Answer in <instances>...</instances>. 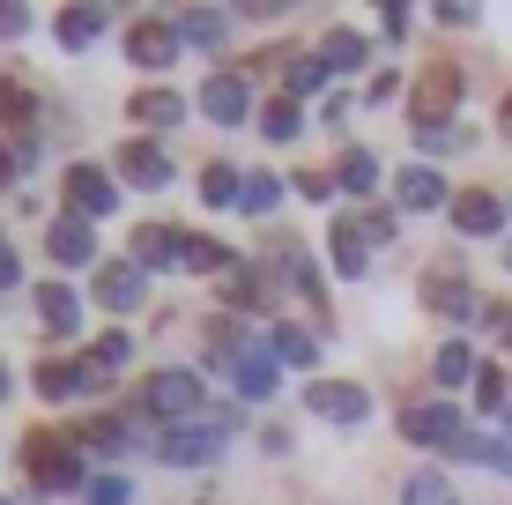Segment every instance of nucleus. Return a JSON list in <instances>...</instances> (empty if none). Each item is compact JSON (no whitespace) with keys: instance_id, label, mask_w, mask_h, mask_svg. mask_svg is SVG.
<instances>
[{"instance_id":"nucleus-1","label":"nucleus","mask_w":512,"mask_h":505,"mask_svg":"<svg viewBox=\"0 0 512 505\" xmlns=\"http://www.w3.org/2000/svg\"><path fill=\"white\" fill-rule=\"evenodd\" d=\"M231 431H238L231 409H208V416H193V424L164 431V461H171V468H201V461L223 454V439H231Z\"/></svg>"},{"instance_id":"nucleus-2","label":"nucleus","mask_w":512,"mask_h":505,"mask_svg":"<svg viewBox=\"0 0 512 505\" xmlns=\"http://www.w3.org/2000/svg\"><path fill=\"white\" fill-rule=\"evenodd\" d=\"M141 409L156 416V424H193V416H208L201 409V379L193 372H149V387H141Z\"/></svg>"},{"instance_id":"nucleus-3","label":"nucleus","mask_w":512,"mask_h":505,"mask_svg":"<svg viewBox=\"0 0 512 505\" xmlns=\"http://www.w3.org/2000/svg\"><path fill=\"white\" fill-rule=\"evenodd\" d=\"M23 468L38 476V491H75L82 483V461H67V439H52V431H30L23 439ZM90 491V483H82Z\"/></svg>"},{"instance_id":"nucleus-4","label":"nucleus","mask_w":512,"mask_h":505,"mask_svg":"<svg viewBox=\"0 0 512 505\" xmlns=\"http://www.w3.org/2000/svg\"><path fill=\"white\" fill-rule=\"evenodd\" d=\"M453 104H461V67L453 60H431L416 75V127H446Z\"/></svg>"},{"instance_id":"nucleus-5","label":"nucleus","mask_w":512,"mask_h":505,"mask_svg":"<svg viewBox=\"0 0 512 505\" xmlns=\"http://www.w3.org/2000/svg\"><path fill=\"white\" fill-rule=\"evenodd\" d=\"M305 409L327 416V424H364V416H372V402H364L357 379H312V387H305Z\"/></svg>"},{"instance_id":"nucleus-6","label":"nucleus","mask_w":512,"mask_h":505,"mask_svg":"<svg viewBox=\"0 0 512 505\" xmlns=\"http://www.w3.org/2000/svg\"><path fill=\"white\" fill-rule=\"evenodd\" d=\"M401 431H409L416 446H461V409H446V402H416V409H401Z\"/></svg>"},{"instance_id":"nucleus-7","label":"nucleus","mask_w":512,"mask_h":505,"mask_svg":"<svg viewBox=\"0 0 512 505\" xmlns=\"http://www.w3.org/2000/svg\"><path fill=\"white\" fill-rule=\"evenodd\" d=\"M90 290H97V305H112V312H134L141 298H149V275H141L134 260H104Z\"/></svg>"},{"instance_id":"nucleus-8","label":"nucleus","mask_w":512,"mask_h":505,"mask_svg":"<svg viewBox=\"0 0 512 505\" xmlns=\"http://www.w3.org/2000/svg\"><path fill=\"white\" fill-rule=\"evenodd\" d=\"M67 208H75V216H112V208H119V186L112 179H104V171H90V164H75V171H67Z\"/></svg>"},{"instance_id":"nucleus-9","label":"nucleus","mask_w":512,"mask_h":505,"mask_svg":"<svg viewBox=\"0 0 512 505\" xmlns=\"http://www.w3.org/2000/svg\"><path fill=\"white\" fill-rule=\"evenodd\" d=\"M119 179H127V186H149V194H164V186H171V156L156 149V142H127V149H119Z\"/></svg>"},{"instance_id":"nucleus-10","label":"nucleus","mask_w":512,"mask_h":505,"mask_svg":"<svg viewBox=\"0 0 512 505\" xmlns=\"http://www.w3.org/2000/svg\"><path fill=\"white\" fill-rule=\"evenodd\" d=\"M127 52H134V67H149V75H164V67H171V52H179V23H134Z\"/></svg>"},{"instance_id":"nucleus-11","label":"nucleus","mask_w":512,"mask_h":505,"mask_svg":"<svg viewBox=\"0 0 512 505\" xmlns=\"http://www.w3.org/2000/svg\"><path fill=\"white\" fill-rule=\"evenodd\" d=\"M245 97H253V90H245V75H208V90H201V104H208V119H216V127H238V119L253 112Z\"/></svg>"},{"instance_id":"nucleus-12","label":"nucleus","mask_w":512,"mask_h":505,"mask_svg":"<svg viewBox=\"0 0 512 505\" xmlns=\"http://www.w3.org/2000/svg\"><path fill=\"white\" fill-rule=\"evenodd\" d=\"M231 379H238V394H275V379H282V357L268 350V335L253 342L238 364H231Z\"/></svg>"},{"instance_id":"nucleus-13","label":"nucleus","mask_w":512,"mask_h":505,"mask_svg":"<svg viewBox=\"0 0 512 505\" xmlns=\"http://www.w3.org/2000/svg\"><path fill=\"white\" fill-rule=\"evenodd\" d=\"M45 246H52V260H60V268H90V260H97V231H90L82 216H67V223H52Z\"/></svg>"},{"instance_id":"nucleus-14","label":"nucleus","mask_w":512,"mask_h":505,"mask_svg":"<svg viewBox=\"0 0 512 505\" xmlns=\"http://www.w3.org/2000/svg\"><path fill=\"white\" fill-rule=\"evenodd\" d=\"M453 223H461L468 238H490L505 223V208H498V194H483V186H468V194H453Z\"/></svg>"},{"instance_id":"nucleus-15","label":"nucleus","mask_w":512,"mask_h":505,"mask_svg":"<svg viewBox=\"0 0 512 505\" xmlns=\"http://www.w3.org/2000/svg\"><path fill=\"white\" fill-rule=\"evenodd\" d=\"M223 38H231V15H223V8H186V15H179V45L216 52Z\"/></svg>"},{"instance_id":"nucleus-16","label":"nucleus","mask_w":512,"mask_h":505,"mask_svg":"<svg viewBox=\"0 0 512 505\" xmlns=\"http://www.w3.org/2000/svg\"><path fill=\"white\" fill-rule=\"evenodd\" d=\"M327 246H334V268H342V275H364V268H372V238H364V223H334Z\"/></svg>"},{"instance_id":"nucleus-17","label":"nucleus","mask_w":512,"mask_h":505,"mask_svg":"<svg viewBox=\"0 0 512 505\" xmlns=\"http://www.w3.org/2000/svg\"><path fill=\"white\" fill-rule=\"evenodd\" d=\"M268 253H275V268H282V290H305V298H320V283H312V260L297 238H268Z\"/></svg>"},{"instance_id":"nucleus-18","label":"nucleus","mask_w":512,"mask_h":505,"mask_svg":"<svg viewBox=\"0 0 512 505\" xmlns=\"http://www.w3.org/2000/svg\"><path fill=\"white\" fill-rule=\"evenodd\" d=\"M186 253V238H171L164 223H141L134 231V268H164V260H179Z\"/></svg>"},{"instance_id":"nucleus-19","label":"nucleus","mask_w":512,"mask_h":505,"mask_svg":"<svg viewBox=\"0 0 512 505\" xmlns=\"http://www.w3.org/2000/svg\"><path fill=\"white\" fill-rule=\"evenodd\" d=\"M38 387L45 394H97V364H38Z\"/></svg>"},{"instance_id":"nucleus-20","label":"nucleus","mask_w":512,"mask_h":505,"mask_svg":"<svg viewBox=\"0 0 512 505\" xmlns=\"http://www.w3.org/2000/svg\"><path fill=\"white\" fill-rule=\"evenodd\" d=\"M394 194H401V208H438L446 201V179H438V171H423V164H409L394 179Z\"/></svg>"},{"instance_id":"nucleus-21","label":"nucleus","mask_w":512,"mask_h":505,"mask_svg":"<svg viewBox=\"0 0 512 505\" xmlns=\"http://www.w3.org/2000/svg\"><path fill=\"white\" fill-rule=\"evenodd\" d=\"M38 312H45V327H52V335H75V327H82L75 290H67V283H45V290H38Z\"/></svg>"},{"instance_id":"nucleus-22","label":"nucleus","mask_w":512,"mask_h":505,"mask_svg":"<svg viewBox=\"0 0 512 505\" xmlns=\"http://www.w3.org/2000/svg\"><path fill=\"white\" fill-rule=\"evenodd\" d=\"M179 260H186L193 275H216V283L238 268V253H231V246H216V238H186V253H179Z\"/></svg>"},{"instance_id":"nucleus-23","label":"nucleus","mask_w":512,"mask_h":505,"mask_svg":"<svg viewBox=\"0 0 512 505\" xmlns=\"http://www.w3.org/2000/svg\"><path fill=\"white\" fill-rule=\"evenodd\" d=\"M401 505H461V491H453L438 468H416V476L401 483Z\"/></svg>"},{"instance_id":"nucleus-24","label":"nucleus","mask_w":512,"mask_h":505,"mask_svg":"<svg viewBox=\"0 0 512 505\" xmlns=\"http://www.w3.org/2000/svg\"><path fill=\"white\" fill-rule=\"evenodd\" d=\"M104 30V8H60V45L67 52H90Z\"/></svg>"},{"instance_id":"nucleus-25","label":"nucleus","mask_w":512,"mask_h":505,"mask_svg":"<svg viewBox=\"0 0 512 505\" xmlns=\"http://www.w3.org/2000/svg\"><path fill=\"white\" fill-rule=\"evenodd\" d=\"M0 119H8L15 134H23L30 119H38V90H30L23 75H8V82H0Z\"/></svg>"},{"instance_id":"nucleus-26","label":"nucleus","mask_w":512,"mask_h":505,"mask_svg":"<svg viewBox=\"0 0 512 505\" xmlns=\"http://www.w3.org/2000/svg\"><path fill=\"white\" fill-rule=\"evenodd\" d=\"M423 305H438V312H468V283H461V268H438L431 283H423Z\"/></svg>"},{"instance_id":"nucleus-27","label":"nucleus","mask_w":512,"mask_h":505,"mask_svg":"<svg viewBox=\"0 0 512 505\" xmlns=\"http://www.w3.org/2000/svg\"><path fill=\"white\" fill-rule=\"evenodd\" d=\"M453 454H468V461L505 468V476H512V439H490V431H461V446H453Z\"/></svg>"},{"instance_id":"nucleus-28","label":"nucleus","mask_w":512,"mask_h":505,"mask_svg":"<svg viewBox=\"0 0 512 505\" xmlns=\"http://www.w3.org/2000/svg\"><path fill=\"white\" fill-rule=\"evenodd\" d=\"M223 298H231V305H268L275 283H260V268H245V260H238V268L223 275Z\"/></svg>"},{"instance_id":"nucleus-29","label":"nucleus","mask_w":512,"mask_h":505,"mask_svg":"<svg viewBox=\"0 0 512 505\" xmlns=\"http://www.w3.org/2000/svg\"><path fill=\"white\" fill-rule=\"evenodd\" d=\"M320 60L334 67V75H349V67H364V38H357V30H327Z\"/></svg>"},{"instance_id":"nucleus-30","label":"nucleus","mask_w":512,"mask_h":505,"mask_svg":"<svg viewBox=\"0 0 512 505\" xmlns=\"http://www.w3.org/2000/svg\"><path fill=\"white\" fill-rule=\"evenodd\" d=\"M201 201L208 208H231V201H245V179H238V171H223V164H208L201 171Z\"/></svg>"},{"instance_id":"nucleus-31","label":"nucleus","mask_w":512,"mask_h":505,"mask_svg":"<svg viewBox=\"0 0 512 505\" xmlns=\"http://www.w3.org/2000/svg\"><path fill=\"white\" fill-rule=\"evenodd\" d=\"M334 186H349V194H372V186H379L372 149H349V156H342V171H334Z\"/></svg>"},{"instance_id":"nucleus-32","label":"nucleus","mask_w":512,"mask_h":505,"mask_svg":"<svg viewBox=\"0 0 512 505\" xmlns=\"http://www.w3.org/2000/svg\"><path fill=\"white\" fill-rule=\"evenodd\" d=\"M179 112H186V104L171 97V90H141V97H134V119H141V127H171Z\"/></svg>"},{"instance_id":"nucleus-33","label":"nucleus","mask_w":512,"mask_h":505,"mask_svg":"<svg viewBox=\"0 0 512 505\" xmlns=\"http://www.w3.org/2000/svg\"><path fill=\"white\" fill-rule=\"evenodd\" d=\"M82 446H97V454H127V446H134V424H112V416H97V424L82 431Z\"/></svg>"},{"instance_id":"nucleus-34","label":"nucleus","mask_w":512,"mask_h":505,"mask_svg":"<svg viewBox=\"0 0 512 505\" xmlns=\"http://www.w3.org/2000/svg\"><path fill=\"white\" fill-rule=\"evenodd\" d=\"M275 201H282V179H268V171H253V179H245V216H275Z\"/></svg>"},{"instance_id":"nucleus-35","label":"nucleus","mask_w":512,"mask_h":505,"mask_svg":"<svg viewBox=\"0 0 512 505\" xmlns=\"http://www.w3.org/2000/svg\"><path fill=\"white\" fill-rule=\"evenodd\" d=\"M268 350L282 364H312V335H305V327H268Z\"/></svg>"},{"instance_id":"nucleus-36","label":"nucleus","mask_w":512,"mask_h":505,"mask_svg":"<svg viewBox=\"0 0 512 505\" xmlns=\"http://www.w3.org/2000/svg\"><path fill=\"white\" fill-rule=\"evenodd\" d=\"M327 75H334L327 60H290V90H297V97H320V90H327Z\"/></svg>"},{"instance_id":"nucleus-37","label":"nucleus","mask_w":512,"mask_h":505,"mask_svg":"<svg viewBox=\"0 0 512 505\" xmlns=\"http://www.w3.org/2000/svg\"><path fill=\"white\" fill-rule=\"evenodd\" d=\"M438 379H446V387L475 379V357H468V342H446V350H438Z\"/></svg>"},{"instance_id":"nucleus-38","label":"nucleus","mask_w":512,"mask_h":505,"mask_svg":"<svg viewBox=\"0 0 512 505\" xmlns=\"http://www.w3.org/2000/svg\"><path fill=\"white\" fill-rule=\"evenodd\" d=\"M127 357H134V342H127V335H104L90 364H97V379H104V372H119V364H127Z\"/></svg>"},{"instance_id":"nucleus-39","label":"nucleus","mask_w":512,"mask_h":505,"mask_svg":"<svg viewBox=\"0 0 512 505\" xmlns=\"http://www.w3.org/2000/svg\"><path fill=\"white\" fill-rule=\"evenodd\" d=\"M260 127H268V142H290V134H297V104H268Z\"/></svg>"},{"instance_id":"nucleus-40","label":"nucleus","mask_w":512,"mask_h":505,"mask_svg":"<svg viewBox=\"0 0 512 505\" xmlns=\"http://www.w3.org/2000/svg\"><path fill=\"white\" fill-rule=\"evenodd\" d=\"M505 372H490V364H483V372H475V402H483V409H505Z\"/></svg>"},{"instance_id":"nucleus-41","label":"nucleus","mask_w":512,"mask_h":505,"mask_svg":"<svg viewBox=\"0 0 512 505\" xmlns=\"http://www.w3.org/2000/svg\"><path fill=\"white\" fill-rule=\"evenodd\" d=\"M127 476H90V505H127Z\"/></svg>"},{"instance_id":"nucleus-42","label":"nucleus","mask_w":512,"mask_h":505,"mask_svg":"<svg viewBox=\"0 0 512 505\" xmlns=\"http://www.w3.org/2000/svg\"><path fill=\"white\" fill-rule=\"evenodd\" d=\"M327 186H334L327 171H297V194H305V201H327Z\"/></svg>"},{"instance_id":"nucleus-43","label":"nucleus","mask_w":512,"mask_h":505,"mask_svg":"<svg viewBox=\"0 0 512 505\" xmlns=\"http://www.w3.org/2000/svg\"><path fill=\"white\" fill-rule=\"evenodd\" d=\"M23 30H30V15H23V8H8V0H0V38H23Z\"/></svg>"},{"instance_id":"nucleus-44","label":"nucleus","mask_w":512,"mask_h":505,"mask_svg":"<svg viewBox=\"0 0 512 505\" xmlns=\"http://www.w3.org/2000/svg\"><path fill=\"white\" fill-rule=\"evenodd\" d=\"M8 179H15V149L0 142V186H8Z\"/></svg>"},{"instance_id":"nucleus-45","label":"nucleus","mask_w":512,"mask_h":505,"mask_svg":"<svg viewBox=\"0 0 512 505\" xmlns=\"http://www.w3.org/2000/svg\"><path fill=\"white\" fill-rule=\"evenodd\" d=\"M15 283V253H0V290H8Z\"/></svg>"},{"instance_id":"nucleus-46","label":"nucleus","mask_w":512,"mask_h":505,"mask_svg":"<svg viewBox=\"0 0 512 505\" xmlns=\"http://www.w3.org/2000/svg\"><path fill=\"white\" fill-rule=\"evenodd\" d=\"M498 127L512 134V90H505V104H498Z\"/></svg>"},{"instance_id":"nucleus-47","label":"nucleus","mask_w":512,"mask_h":505,"mask_svg":"<svg viewBox=\"0 0 512 505\" xmlns=\"http://www.w3.org/2000/svg\"><path fill=\"white\" fill-rule=\"evenodd\" d=\"M0 394H8V372H0Z\"/></svg>"},{"instance_id":"nucleus-48","label":"nucleus","mask_w":512,"mask_h":505,"mask_svg":"<svg viewBox=\"0 0 512 505\" xmlns=\"http://www.w3.org/2000/svg\"><path fill=\"white\" fill-rule=\"evenodd\" d=\"M505 431H512V409H505Z\"/></svg>"},{"instance_id":"nucleus-49","label":"nucleus","mask_w":512,"mask_h":505,"mask_svg":"<svg viewBox=\"0 0 512 505\" xmlns=\"http://www.w3.org/2000/svg\"><path fill=\"white\" fill-rule=\"evenodd\" d=\"M505 268H512V253H505Z\"/></svg>"},{"instance_id":"nucleus-50","label":"nucleus","mask_w":512,"mask_h":505,"mask_svg":"<svg viewBox=\"0 0 512 505\" xmlns=\"http://www.w3.org/2000/svg\"><path fill=\"white\" fill-rule=\"evenodd\" d=\"M0 505H8V498H0Z\"/></svg>"}]
</instances>
